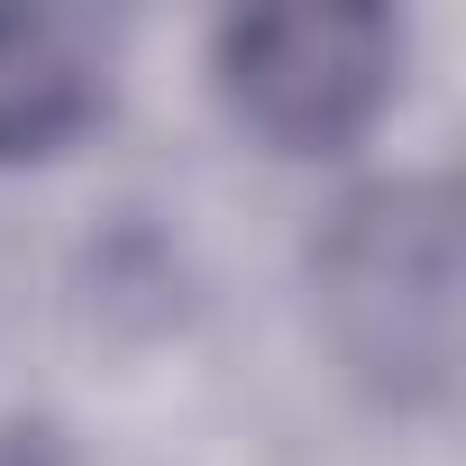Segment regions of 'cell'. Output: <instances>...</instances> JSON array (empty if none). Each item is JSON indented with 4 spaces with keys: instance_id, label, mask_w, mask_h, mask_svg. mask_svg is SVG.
<instances>
[{
    "instance_id": "1",
    "label": "cell",
    "mask_w": 466,
    "mask_h": 466,
    "mask_svg": "<svg viewBox=\"0 0 466 466\" xmlns=\"http://www.w3.org/2000/svg\"><path fill=\"white\" fill-rule=\"evenodd\" d=\"M320 311L384 402H448L466 339V228L448 183L357 192L320 238Z\"/></svg>"
},
{
    "instance_id": "2",
    "label": "cell",
    "mask_w": 466,
    "mask_h": 466,
    "mask_svg": "<svg viewBox=\"0 0 466 466\" xmlns=\"http://www.w3.org/2000/svg\"><path fill=\"white\" fill-rule=\"evenodd\" d=\"M402 83V19L375 0H293L219 19V92L266 147L329 156Z\"/></svg>"
},
{
    "instance_id": "3",
    "label": "cell",
    "mask_w": 466,
    "mask_h": 466,
    "mask_svg": "<svg viewBox=\"0 0 466 466\" xmlns=\"http://www.w3.org/2000/svg\"><path fill=\"white\" fill-rule=\"evenodd\" d=\"M110 92V37L92 19H0V156L65 147Z\"/></svg>"
}]
</instances>
